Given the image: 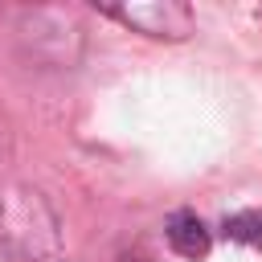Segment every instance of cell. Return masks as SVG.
<instances>
[{
    "instance_id": "cell-1",
    "label": "cell",
    "mask_w": 262,
    "mask_h": 262,
    "mask_svg": "<svg viewBox=\"0 0 262 262\" xmlns=\"http://www.w3.org/2000/svg\"><path fill=\"white\" fill-rule=\"evenodd\" d=\"M0 250L12 262H66L61 221L33 184L0 188Z\"/></svg>"
},
{
    "instance_id": "cell-2",
    "label": "cell",
    "mask_w": 262,
    "mask_h": 262,
    "mask_svg": "<svg viewBox=\"0 0 262 262\" xmlns=\"http://www.w3.org/2000/svg\"><path fill=\"white\" fill-rule=\"evenodd\" d=\"M98 12L156 41H184L196 29V12L184 0H139V4H119V8H98Z\"/></svg>"
},
{
    "instance_id": "cell-3",
    "label": "cell",
    "mask_w": 262,
    "mask_h": 262,
    "mask_svg": "<svg viewBox=\"0 0 262 262\" xmlns=\"http://www.w3.org/2000/svg\"><path fill=\"white\" fill-rule=\"evenodd\" d=\"M164 237H168V246H172L180 258H188V262H201V258H209V250H213V229H209L192 209H176V213L164 221Z\"/></svg>"
},
{
    "instance_id": "cell-4",
    "label": "cell",
    "mask_w": 262,
    "mask_h": 262,
    "mask_svg": "<svg viewBox=\"0 0 262 262\" xmlns=\"http://www.w3.org/2000/svg\"><path fill=\"white\" fill-rule=\"evenodd\" d=\"M221 233H225V242L262 250V205H250V209L229 213V217L221 221Z\"/></svg>"
},
{
    "instance_id": "cell-5",
    "label": "cell",
    "mask_w": 262,
    "mask_h": 262,
    "mask_svg": "<svg viewBox=\"0 0 262 262\" xmlns=\"http://www.w3.org/2000/svg\"><path fill=\"white\" fill-rule=\"evenodd\" d=\"M123 262H147V258H139V254H127V258H123Z\"/></svg>"
},
{
    "instance_id": "cell-6",
    "label": "cell",
    "mask_w": 262,
    "mask_h": 262,
    "mask_svg": "<svg viewBox=\"0 0 262 262\" xmlns=\"http://www.w3.org/2000/svg\"><path fill=\"white\" fill-rule=\"evenodd\" d=\"M254 16H258V20H262V8H254Z\"/></svg>"
}]
</instances>
